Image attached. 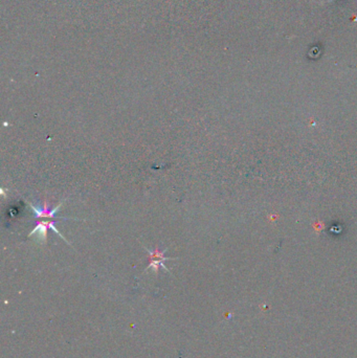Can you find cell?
<instances>
[{
  "instance_id": "3957f363",
  "label": "cell",
  "mask_w": 357,
  "mask_h": 358,
  "mask_svg": "<svg viewBox=\"0 0 357 358\" xmlns=\"http://www.w3.org/2000/svg\"><path fill=\"white\" fill-rule=\"evenodd\" d=\"M47 229H48L47 222L39 221L37 223L36 228L30 232L29 237L31 238L32 236H36V238H35L36 242H38L40 244H45L46 240H47Z\"/></svg>"
},
{
  "instance_id": "7a4b0ae2",
  "label": "cell",
  "mask_w": 357,
  "mask_h": 358,
  "mask_svg": "<svg viewBox=\"0 0 357 358\" xmlns=\"http://www.w3.org/2000/svg\"><path fill=\"white\" fill-rule=\"evenodd\" d=\"M64 201H65V200L61 201V202H60L59 204H58L57 206H55L54 209H49V207H48V203H47V201H46V200L44 201V204H43L44 206H43V209H40V207H36V206H34V204H32L31 202H28V204L30 205V207L32 209V213H34V215H35V217H36V218L58 219V217H57V212L61 209V206H62V204L64 203Z\"/></svg>"
},
{
  "instance_id": "6da1fadb",
  "label": "cell",
  "mask_w": 357,
  "mask_h": 358,
  "mask_svg": "<svg viewBox=\"0 0 357 358\" xmlns=\"http://www.w3.org/2000/svg\"><path fill=\"white\" fill-rule=\"evenodd\" d=\"M144 248L148 252L149 256H150V263H149V266H148L146 270H149L151 268V269L154 270L155 273H157V271H159V269H160V266H161V267H162L164 270H167L168 272H170V270L168 269L167 266L163 264V262L164 261H169V260H175V259H174V258H165L163 256L165 254V252L168 251V248H165L164 251H162V252L160 251V248H156L155 251L148 249L146 246H144Z\"/></svg>"
}]
</instances>
